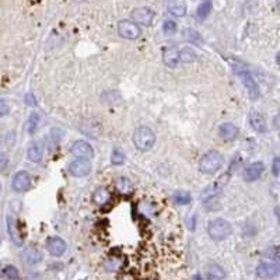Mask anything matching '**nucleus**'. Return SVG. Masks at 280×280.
<instances>
[{
  "instance_id": "f257e3e1",
  "label": "nucleus",
  "mask_w": 280,
  "mask_h": 280,
  "mask_svg": "<svg viewBox=\"0 0 280 280\" xmlns=\"http://www.w3.org/2000/svg\"><path fill=\"white\" fill-rule=\"evenodd\" d=\"M230 63H231V66H233L234 73L240 77L241 81H242V84L247 87L250 97H251L252 100L259 98V95H261V93H259V87H258L256 81H255V79L252 77L251 72L248 70V67L245 66L242 62H240V60H230Z\"/></svg>"
},
{
  "instance_id": "f03ea898",
  "label": "nucleus",
  "mask_w": 280,
  "mask_h": 280,
  "mask_svg": "<svg viewBox=\"0 0 280 280\" xmlns=\"http://www.w3.org/2000/svg\"><path fill=\"white\" fill-rule=\"evenodd\" d=\"M207 233L213 240L223 241L231 236L233 227L224 219H213L207 224Z\"/></svg>"
},
{
  "instance_id": "7ed1b4c3",
  "label": "nucleus",
  "mask_w": 280,
  "mask_h": 280,
  "mask_svg": "<svg viewBox=\"0 0 280 280\" xmlns=\"http://www.w3.org/2000/svg\"><path fill=\"white\" fill-rule=\"evenodd\" d=\"M133 143L139 150L147 151L156 143V133L147 126H139L133 132Z\"/></svg>"
},
{
  "instance_id": "20e7f679",
  "label": "nucleus",
  "mask_w": 280,
  "mask_h": 280,
  "mask_svg": "<svg viewBox=\"0 0 280 280\" xmlns=\"http://www.w3.org/2000/svg\"><path fill=\"white\" fill-rule=\"evenodd\" d=\"M223 165V157L219 151L212 150V151H207L206 154L202 156L199 164V170L203 174H214L217 173Z\"/></svg>"
},
{
  "instance_id": "39448f33",
  "label": "nucleus",
  "mask_w": 280,
  "mask_h": 280,
  "mask_svg": "<svg viewBox=\"0 0 280 280\" xmlns=\"http://www.w3.org/2000/svg\"><path fill=\"white\" fill-rule=\"evenodd\" d=\"M72 154L79 159V160H91L94 157V148L90 143H87L86 140H77L72 145L70 148Z\"/></svg>"
},
{
  "instance_id": "423d86ee",
  "label": "nucleus",
  "mask_w": 280,
  "mask_h": 280,
  "mask_svg": "<svg viewBox=\"0 0 280 280\" xmlns=\"http://www.w3.org/2000/svg\"><path fill=\"white\" fill-rule=\"evenodd\" d=\"M131 18L137 26H151L154 20V12L150 7H136L131 13Z\"/></svg>"
},
{
  "instance_id": "0eeeda50",
  "label": "nucleus",
  "mask_w": 280,
  "mask_h": 280,
  "mask_svg": "<svg viewBox=\"0 0 280 280\" xmlns=\"http://www.w3.org/2000/svg\"><path fill=\"white\" fill-rule=\"evenodd\" d=\"M118 32L122 38H126V40H136L140 37L142 34V29L137 24H134L133 21H129V20H122L118 23Z\"/></svg>"
},
{
  "instance_id": "6e6552de",
  "label": "nucleus",
  "mask_w": 280,
  "mask_h": 280,
  "mask_svg": "<svg viewBox=\"0 0 280 280\" xmlns=\"http://www.w3.org/2000/svg\"><path fill=\"white\" fill-rule=\"evenodd\" d=\"M280 267L276 262H264L256 267V276L261 279H275L279 275Z\"/></svg>"
},
{
  "instance_id": "1a4fd4ad",
  "label": "nucleus",
  "mask_w": 280,
  "mask_h": 280,
  "mask_svg": "<svg viewBox=\"0 0 280 280\" xmlns=\"http://www.w3.org/2000/svg\"><path fill=\"white\" fill-rule=\"evenodd\" d=\"M69 173L76 178L86 177L91 173V164L86 160H74L69 165Z\"/></svg>"
},
{
  "instance_id": "9d476101",
  "label": "nucleus",
  "mask_w": 280,
  "mask_h": 280,
  "mask_svg": "<svg viewBox=\"0 0 280 280\" xmlns=\"http://www.w3.org/2000/svg\"><path fill=\"white\" fill-rule=\"evenodd\" d=\"M264 171H265L264 162L255 161V162L250 164V165L245 168V171H244V179H245L247 182H253V181H256V179L264 174Z\"/></svg>"
},
{
  "instance_id": "9b49d317",
  "label": "nucleus",
  "mask_w": 280,
  "mask_h": 280,
  "mask_svg": "<svg viewBox=\"0 0 280 280\" xmlns=\"http://www.w3.org/2000/svg\"><path fill=\"white\" fill-rule=\"evenodd\" d=\"M13 189L15 192H26L29 189V185H31V178L28 175L27 171H18L13 177Z\"/></svg>"
},
{
  "instance_id": "f8f14e48",
  "label": "nucleus",
  "mask_w": 280,
  "mask_h": 280,
  "mask_svg": "<svg viewBox=\"0 0 280 280\" xmlns=\"http://www.w3.org/2000/svg\"><path fill=\"white\" fill-rule=\"evenodd\" d=\"M46 250L52 256H62L66 251V242L60 237H51L46 241Z\"/></svg>"
},
{
  "instance_id": "ddd939ff",
  "label": "nucleus",
  "mask_w": 280,
  "mask_h": 280,
  "mask_svg": "<svg viewBox=\"0 0 280 280\" xmlns=\"http://www.w3.org/2000/svg\"><path fill=\"white\" fill-rule=\"evenodd\" d=\"M219 133H220V136H221L226 142H233V140H236L237 136H238V128H237L234 123H231V122H224V123L220 125Z\"/></svg>"
},
{
  "instance_id": "4468645a",
  "label": "nucleus",
  "mask_w": 280,
  "mask_h": 280,
  "mask_svg": "<svg viewBox=\"0 0 280 280\" xmlns=\"http://www.w3.org/2000/svg\"><path fill=\"white\" fill-rule=\"evenodd\" d=\"M7 230H9V234L12 237V241L17 247H21L23 245V236L20 233L18 224H17L13 216H7Z\"/></svg>"
},
{
  "instance_id": "2eb2a0df",
  "label": "nucleus",
  "mask_w": 280,
  "mask_h": 280,
  "mask_svg": "<svg viewBox=\"0 0 280 280\" xmlns=\"http://www.w3.org/2000/svg\"><path fill=\"white\" fill-rule=\"evenodd\" d=\"M167 10L175 17H184L187 14V4L184 0H167Z\"/></svg>"
},
{
  "instance_id": "dca6fc26",
  "label": "nucleus",
  "mask_w": 280,
  "mask_h": 280,
  "mask_svg": "<svg viewBox=\"0 0 280 280\" xmlns=\"http://www.w3.org/2000/svg\"><path fill=\"white\" fill-rule=\"evenodd\" d=\"M250 122H251V126H252L258 133H265L267 131L266 120L264 118V115L259 114V112H256V111H252V112L250 114Z\"/></svg>"
},
{
  "instance_id": "f3484780",
  "label": "nucleus",
  "mask_w": 280,
  "mask_h": 280,
  "mask_svg": "<svg viewBox=\"0 0 280 280\" xmlns=\"http://www.w3.org/2000/svg\"><path fill=\"white\" fill-rule=\"evenodd\" d=\"M115 188H117V191L119 192L120 195H126V196L132 195L134 191L133 182L129 178H126V177H119L115 181Z\"/></svg>"
},
{
  "instance_id": "a211bd4d",
  "label": "nucleus",
  "mask_w": 280,
  "mask_h": 280,
  "mask_svg": "<svg viewBox=\"0 0 280 280\" xmlns=\"http://www.w3.org/2000/svg\"><path fill=\"white\" fill-rule=\"evenodd\" d=\"M206 276H207V280H223L226 273H224V269L220 265L212 264L206 267Z\"/></svg>"
},
{
  "instance_id": "6ab92c4d",
  "label": "nucleus",
  "mask_w": 280,
  "mask_h": 280,
  "mask_svg": "<svg viewBox=\"0 0 280 280\" xmlns=\"http://www.w3.org/2000/svg\"><path fill=\"white\" fill-rule=\"evenodd\" d=\"M93 200L94 203H97L98 206H104V205H107L108 202L111 200V193H109V191H108L107 188H98L94 192Z\"/></svg>"
},
{
  "instance_id": "aec40b11",
  "label": "nucleus",
  "mask_w": 280,
  "mask_h": 280,
  "mask_svg": "<svg viewBox=\"0 0 280 280\" xmlns=\"http://www.w3.org/2000/svg\"><path fill=\"white\" fill-rule=\"evenodd\" d=\"M27 156H28V160L32 161V162H40L42 160V150H41V147L38 143H32V145H29L28 147V151H27Z\"/></svg>"
},
{
  "instance_id": "412c9836",
  "label": "nucleus",
  "mask_w": 280,
  "mask_h": 280,
  "mask_svg": "<svg viewBox=\"0 0 280 280\" xmlns=\"http://www.w3.org/2000/svg\"><path fill=\"white\" fill-rule=\"evenodd\" d=\"M164 63L168 67H177V65L179 63L178 51L177 49H165L164 51Z\"/></svg>"
},
{
  "instance_id": "4be33fe9",
  "label": "nucleus",
  "mask_w": 280,
  "mask_h": 280,
  "mask_svg": "<svg viewBox=\"0 0 280 280\" xmlns=\"http://www.w3.org/2000/svg\"><path fill=\"white\" fill-rule=\"evenodd\" d=\"M196 59V52L192 48H184L178 51V60L182 63H191Z\"/></svg>"
},
{
  "instance_id": "5701e85b",
  "label": "nucleus",
  "mask_w": 280,
  "mask_h": 280,
  "mask_svg": "<svg viewBox=\"0 0 280 280\" xmlns=\"http://www.w3.org/2000/svg\"><path fill=\"white\" fill-rule=\"evenodd\" d=\"M24 256H26L28 265H37L42 261V253L37 248H28Z\"/></svg>"
},
{
  "instance_id": "b1692460",
  "label": "nucleus",
  "mask_w": 280,
  "mask_h": 280,
  "mask_svg": "<svg viewBox=\"0 0 280 280\" xmlns=\"http://www.w3.org/2000/svg\"><path fill=\"white\" fill-rule=\"evenodd\" d=\"M212 9H213L212 0H205L203 3H200V6L198 7V18H199V20L207 18L209 14L212 13Z\"/></svg>"
},
{
  "instance_id": "393cba45",
  "label": "nucleus",
  "mask_w": 280,
  "mask_h": 280,
  "mask_svg": "<svg viewBox=\"0 0 280 280\" xmlns=\"http://www.w3.org/2000/svg\"><path fill=\"white\" fill-rule=\"evenodd\" d=\"M182 35H184L185 41L191 42V44H200V42L203 41L202 40V35H200L196 29H193V28H185Z\"/></svg>"
},
{
  "instance_id": "a878e982",
  "label": "nucleus",
  "mask_w": 280,
  "mask_h": 280,
  "mask_svg": "<svg viewBox=\"0 0 280 280\" xmlns=\"http://www.w3.org/2000/svg\"><path fill=\"white\" fill-rule=\"evenodd\" d=\"M1 275H3V278L7 280H17L20 278V272H18V269L13 265H7V266L3 269V272H1Z\"/></svg>"
},
{
  "instance_id": "bb28decb",
  "label": "nucleus",
  "mask_w": 280,
  "mask_h": 280,
  "mask_svg": "<svg viewBox=\"0 0 280 280\" xmlns=\"http://www.w3.org/2000/svg\"><path fill=\"white\" fill-rule=\"evenodd\" d=\"M174 200H175L178 205L185 206V205H188V203H191L192 196H191V193H188V192H185V191H181V192H177V193L174 195Z\"/></svg>"
},
{
  "instance_id": "cd10ccee",
  "label": "nucleus",
  "mask_w": 280,
  "mask_h": 280,
  "mask_svg": "<svg viewBox=\"0 0 280 280\" xmlns=\"http://www.w3.org/2000/svg\"><path fill=\"white\" fill-rule=\"evenodd\" d=\"M122 266V259H118V258H109L107 262H105V269L108 272H115L118 270L119 267Z\"/></svg>"
},
{
  "instance_id": "c85d7f7f",
  "label": "nucleus",
  "mask_w": 280,
  "mask_h": 280,
  "mask_svg": "<svg viewBox=\"0 0 280 280\" xmlns=\"http://www.w3.org/2000/svg\"><path fill=\"white\" fill-rule=\"evenodd\" d=\"M162 31L165 35H174L177 32V23L174 20H165L162 24Z\"/></svg>"
},
{
  "instance_id": "c756f323",
  "label": "nucleus",
  "mask_w": 280,
  "mask_h": 280,
  "mask_svg": "<svg viewBox=\"0 0 280 280\" xmlns=\"http://www.w3.org/2000/svg\"><path fill=\"white\" fill-rule=\"evenodd\" d=\"M111 161H112V164H115V165H120V164L125 162V154L120 151L119 148H114V150H112V154H111Z\"/></svg>"
},
{
  "instance_id": "7c9ffc66",
  "label": "nucleus",
  "mask_w": 280,
  "mask_h": 280,
  "mask_svg": "<svg viewBox=\"0 0 280 280\" xmlns=\"http://www.w3.org/2000/svg\"><path fill=\"white\" fill-rule=\"evenodd\" d=\"M38 122H40V115L38 114H31L29 120H28V133H35V131L38 128Z\"/></svg>"
},
{
  "instance_id": "2f4dec72",
  "label": "nucleus",
  "mask_w": 280,
  "mask_h": 280,
  "mask_svg": "<svg viewBox=\"0 0 280 280\" xmlns=\"http://www.w3.org/2000/svg\"><path fill=\"white\" fill-rule=\"evenodd\" d=\"M10 112V105L9 101L4 98H0V117H6Z\"/></svg>"
},
{
  "instance_id": "473e14b6",
  "label": "nucleus",
  "mask_w": 280,
  "mask_h": 280,
  "mask_svg": "<svg viewBox=\"0 0 280 280\" xmlns=\"http://www.w3.org/2000/svg\"><path fill=\"white\" fill-rule=\"evenodd\" d=\"M265 256H267L269 259L278 261V259H279V250H278L276 247H273V248H269L266 252H265Z\"/></svg>"
},
{
  "instance_id": "72a5a7b5",
  "label": "nucleus",
  "mask_w": 280,
  "mask_h": 280,
  "mask_svg": "<svg viewBox=\"0 0 280 280\" xmlns=\"http://www.w3.org/2000/svg\"><path fill=\"white\" fill-rule=\"evenodd\" d=\"M7 165H9V156L4 153H0V173L4 171Z\"/></svg>"
},
{
  "instance_id": "f704fd0d",
  "label": "nucleus",
  "mask_w": 280,
  "mask_h": 280,
  "mask_svg": "<svg viewBox=\"0 0 280 280\" xmlns=\"http://www.w3.org/2000/svg\"><path fill=\"white\" fill-rule=\"evenodd\" d=\"M26 103H27L29 107H35V105H37V100H35L34 94L28 93L27 95H26Z\"/></svg>"
},
{
  "instance_id": "c9c22d12",
  "label": "nucleus",
  "mask_w": 280,
  "mask_h": 280,
  "mask_svg": "<svg viewBox=\"0 0 280 280\" xmlns=\"http://www.w3.org/2000/svg\"><path fill=\"white\" fill-rule=\"evenodd\" d=\"M272 171H273V175H279V171H280V160L276 157L275 160H273V164H272Z\"/></svg>"
},
{
  "instance_id": "e433bc0d",
  "label": "nucleus",
  "mask_w": 280,
  "mask_h": 280,
  "mask_svg": "<svg viewBox=\"0 0 280 280\" xmlns=\"http://www.w3.org/2000/svg\"><path fill=\"white\" fill-rule=\"evenodd\" d=\"M191 280H202V276H200V275H193Z\"/></svg>"
},
{
  "instance_id": "4c0bfd02",
  "label": "nucleus",
  "mask_w": 280,
  "mask_h": 280,
  "mask_svg": "<svg viewBox=\"0 0 280 280\" xmlns=\"http://www.w3.org/2000/svg\"><path fill=\"white\" fill-rule=\"evenodd\" d=\"M0 193H1V184H0Z\"/></svg>"
},
{
  "instance_id": "58836bf2",
  "label": "nucleus",
  "mask_w": 280,
  "mask_h": 280,
  "mask_svg": "<svg viewBox=\"0 0 280 280\" xmlns=\"http://www.w3.org/2000/svg\"><path fill=\"white\" fill-rule=\"evenodd\" d=\"M147 280H150V279H147Z\"/></svg>"
}]
</instances>
